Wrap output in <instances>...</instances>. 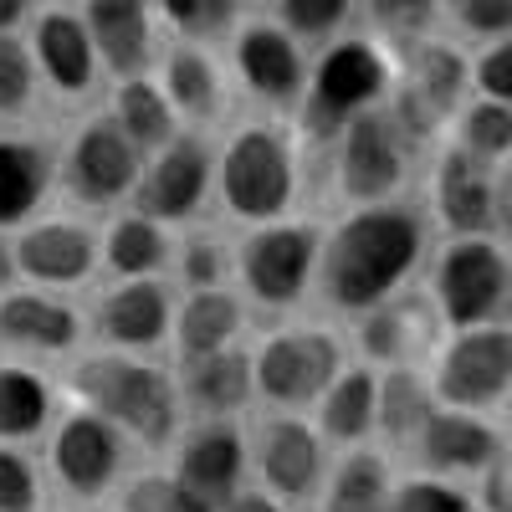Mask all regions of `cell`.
Returning a JSON list of instances; mask_svg holds the SVG:
<instances>
[{"instance_id":"obj_15","label":"cell","mask_w":512,"mask_h":512,"mask_svg":"<svg viewBox=\"0 0 512 512\" xmlns=\"http://www.w3.org/2000/svg\"><path fill=\"white\" fill-rule=\"evenodd\" d=\"M241 472H246V446H241V431L226 420L190 431V441L180 446V461H175V482L216 512L241 492Z\"/></svg>"},{"instance_id":"obj_34","label":"cell","mask_w":512,"mask_h":512,"mask_svg":"<svg viewBox=\"0 0 512 512\" xmlns=\"http://www.w3.org/2000/svg\"><path fill=\"white\" fill-rule=\"evenodd\" d=\"M456 149H466L472 159H507L512 154V108H502V103H487V98H477L472 108L461 113V144Z\"/></svg>"},{"instance_id":"obj_5","label":"cell","mask_w":512,"mask_h":512,"mask_svg":"<svg viewBox=\"0 0 512 512\" xmlns=\"http://www.w3.org/2000/svg\"><path fill=\"white\" fill-rule=\"evenodd\" d=\"M436 313L466 333V328H487L502 313V297L512 282V267L497 241L487 236H456L436 251Z\"/></svg>"},{"instance_id":"obj_1","label":"cell","mask_w":512,"mask_h":512,"mask_svg":"<svg viewBox=\"0 0 512 512\" xmlns=\"http://www.w3.org/2000/svg\"><path fill=\"white\" fill-rule=\"evenodd\" d=\"M425 226L405 205H364L338 226L318 256L323 292L338 313H369L420 262Z\"/></svg>"},{"instance_id":"obj_37","label":"cell","mask_w":512,"mask_h":512,"mask_svg":"<svg viewBox=\"0 0 512 512\" xmlns=\"http://www.w3.org/2000/svg\"><path fill=\"white\" fill-rule=\"evenodd\" d=\"M390 512H472V497L441 477H415L390 492Z\"/></svg>"},{"instance_id":"obj_14","label":"cell","mask_w":512,"mask_h":512,"mask_svg":"<svg viewBox=\"0 0 512 512\" xmlns=\"http://www.w3.org/2000/svg\"><path fill=\"white\" fill-rule=\"evenodd\" d=\"M139 216L144 221H185L200 210L205 190H210V154L195 139H175L169 149H159V159L139 175Z\"/></svg>"},{"instance_id":"obj_23","label":"cell","mask_w":512,"mask_h":512,"mask_svg":"<svg viewBox=\"0 0 512 512\" xmlns=\"http://www.w3.org/2000/svg\"><path fill=\"white\" fill-rule=\"evenodd\" d=\"M180 390L195 410L205 415H231L251 400V359L241 349H221L205 359H185L180 369Z\"/></svg>"},{"instance_id":"obj_30","label":"cell","mask_w":512,"mask_h":512,"mask_svg":"<svg viewBox=\"0 0 512 512\" xmlns=\"http://www.w3.org/2000/svg\"><path fill=\"white\" fill-rule=\"evenodd\" d=\"M390 466H384V456L374 451H349L344 466L333 472L328 482V502L323 512H390Z\"/></svg>"},{"instance_id":"obj_39","label":"cell","mask_w":512,"mask_h":512,"mask_svg":"<svg viewBox=\"0 0 512 512\" xmlns=\"http://www.w3.org/2000/svg\"><path fill=\"white\" fill-rule=\"evenodd\" d=\"M31 88H36V67L26 41L0 36V113H21L31 103Z\"/></svg>"},{"instance_id":"obj_40","label":"cell","mask_w":512,"mask_h":512,"mask_svg":"<svg viewBox=\"0 0 512 512\" xmlns=\"http://www.w3.org/2000/svg\"><path fill=\"white\" fill-rule=\"evenodd\" d=\"M36 502H41V487H36L31 461L11 446H0V512H36Z\"/></svg>"},{"instance_id":"obj_17","label":"cell","mask_w":512,"mask_h":512,"mask_svg":"<svg viewBox=\"0 0 512 512\" xmlns=\"http://www.w3.org/2000/svg\"><path fill=\"white\" fill-rule=\"evenodd\" d=\"M77 16L88 26L98 67L118 72L123 82L144 77L149 47H154V21H149L154 11L149 6H139V0H93V6H82Z\"/></svg>"},{"instance_id":"obj_49","label":"cell","mask_w":512,"mask_h":512,"mask_svg":"<svg viewBox=\"0 0 512 512\" xmlns=\"http://www.w3.org/2000/svg\"><path fill=\"white\" fill-rule=\"evenodd\" d=\"M21 21H31V6H26V0H0V36H16Z\"/></svg>"},{"instance_id":"obj_4","label":"cell","mask_w":512,"mask_h":512,"mask_svg":"<svg viewBox=\"0 0 512 512\" xmlns=\"http://www.w3.org/2000/svg\"><path fill=\"white\" fill-rule=\"evenodd\" d=\"M384 93H390V57L364 36L333 41V47L318 57V72L308 82L303 128L313 139H338L344 123L369 113Z\"/></svg>"},{"instance_id":"obj_41","label":"cell","mask_w":512,"mask_h":512,"mask_svg":"<svg viewBox=\"0 0 512 512\" xmlns=\"http://www.w3.org/2000/svg\"><path fill=\"white\" fill-rule=\"evenodd\" d=\"M128 512H216V507L190 497L175 477H144V482H134V492H128Z\"/></svg>"},{"instance_id":"obj_11","label":"cell","mask_w":512,"mask_h":512,"mask_svg":"<svg viewBox=\"0 0 512 512\" xmlns=\"http://www.w3.org/2000/svg\"><path fill=\"white\" fill-rule=\"evenodd\" d=\"M466 82H472V67H466V57L456 47H446V41H425V47L410 57V72L400 82L395 93V128L400 139L405 134H431V128L461 103Z\"/></svg>"},{"instance_id":"obj_10","label":"cell","mask_w":512,"mask_h":512,"mask_svg":"<svg viewBox=\"0 0 512 512\" xmlns=\"http://www.w3.org/2000/svg\"><path fill=\"white\" fill-rule=\"evenodd\" d=\"M62 175H67V190H72L82 205H113V200H123L128 190L139 185L144 159H139L134 144L118 134L113 118H93V123L72 139Z\"/></svg>"},{"instance_id":"obj_2","label":"cell","mask_w":512,"mask_h":512,"mask_svg":"<svg viewBox=\"0 0 512 512\" xmlns=\"http://www.w3.org/2000/svg\"><path fill=\"white\" fill-rule=\"evenodd\" d=\"M72 390L82 395V405H88L98 420L134 431L144 446H164L180 425L175 379L159 374L154 364H139V359H123V354L82 359L72 369Z\"/></svg>"},{"instance_id":"obj_50","label":"cell","mask_w":512,"mask_h":512,"mask_svg":"<svg viewBox=\"0 0 512 512\" xmlns=\"http://www.w3.org/2000/svg\"><path fill=\"white\" fill-rule=\"evenodd\" d=\"M11 277H16V256H11V241L0 236V287H6Z\"/></svg>"},{"instance_id":"obj_46","label":"cell","mask_w":512,"mask_h":512,"mask_svg":"<svg viewBox=\"0 0 512 512\" xmlns=\"http://www.w3.org/2000/svg\"><path fill=\"white\" fill-rule=\"evenodd\" d=\"M482 502H487V512H512V451L492 456L487 482H482Z\"/></svg>"},{"instance_id":"obj_26","label":"cell","mask_w":512,"mask_h":512,"mask_svg":"<svg viewBox=\"0 0 512 512\" xmlns=\"http://www.w3.org/2000/svg\"><path fill=\"white\" fill-rule=\"evenodd\" d=\"M241 333V303L216 287V292H190V303L175 318V344L185 359H205V354H221L231 338Z\"/></svg>"},{"instance_id":"obj_47","label":"cell","mask_w":512,"mask_h":512,"mask_svg":"<svg viewBox=\"0 0 512 512\" xmlns=\"http://www.w3.org/2000/svg\"><path fill=\"white\" fill-rule=\"evenodd\" d=\"M492 226H502L512 236V154L502 159V169L492 175Z\"/></svg>"},{"instance_id":"obj_42","label":"cell","mask_w":512,"mask_h":512,"mask_svg":"<svg viewBox=\"0 0 512 512\" xmlns=\"http://www.w3.org/2000/svg\"><path fill=\"white\" fill-rule=\"evenodd\" d=\"M472 82H477V93H482L487 103L512 108V36L492 41V47L472 62Z\"/></svg>"},{"instance_id":"obj_48","label":"cell","mask_w":512,"mask_h":512,"mask_svg":"<svg viewBox=\"0 0 512 512\" xmlns=\"http://www.w3.org/2000/svg\"><path fill=\"white\" fill-rule=\"evenodd\" d=\"M221 512H287L277 497H267V492H236Z\"/></svg>"},{"instance_id":"obj_25","label":"cell","mask_w":512,"mask_h":512,"mask_svg":"<svg viewBox=\"0 0 512 512\" xmlns=\"http://www.w3.org/2000/svg\"><path fill=\"white\" fill-rule=\"evenodd\" d=\"M374 395H379V374L369 369H338V379L318 400V425L323 436L338 446H354L374 431Z\"/></svg>"},{"instance_id":"obj_28","label":"cell","mask_w":512,"mask_h":512,"mask_svg":"<svg viewBox=\"0 0 512 512\" xmlns=\"http://www.w3.org/2000/svg\"><path fill=\"white\" fill-rule=\"evenodd\" d=\"M164 103L180 108L195 123H210L221 113V72L200 47H175L164 62Z\"/></svg>"},{"instance_id":"obj_45","label":"cell","mask_w":512,"mask_h":512,"mask_svg":"<svg viewBox=\"0 0 512 512\" xmlns=\"http://www.w3.org/2000/svg\"><path fill=\"white\" fill-rule=\"evenodd\" d=\"M369 16L395 36H415L436 21V6H420V0H379V6H369Z\"/></svg>"},{"instance_id":"obj_31","label":"cell","mask_w":512,"mask_h":512,"mask_svg":"<svg viewBox=\"0 0 512 512\" xmlns=\"http://www.w3.org/2000/svg\"><path fill=\"white\" fill-rule=\"evenodd\" d=\"M436 415V395L415 369H390L379 379V395H374V425H384V436H420L425 420Z\"/></svg>"},{"instance_id":"obj_8","label":"cell","mask_w":512,"mask_h":512,"mask_svg":"<svg viewBox=\"0 0 512 512\" xmlns=\"http://www.w3.org/2000/svg\"><path fill=\"white\" fill-rule=\"evenodd\" d=\"M405 180V139L390 113H359L344 123L338 134V185L344 195L364 210V205H390V195Z\"/></svg>"},{"instance_id":"obj_29","label":"cell","mask_w":512,"mask_h":512,"mask_svg":"<svg viewBox=\"0 0 512 512\" xmlns=\"http://www.w3.org/2000/svg\"><path fill=\"white\" fill-rule=\"evenodd\" d=\"M47 154L26 139H0V226L26 221L47 195Z\"/></svg>"},{"instance_id":"obj_19","label":"cell","mask_w":512,"mask_h":512,"mask_svg":"<svg viewBox=\"0 0 512 512\" xmlns=\"http://www.w3.org/2000/svg\"><path fill=\"white\" fill-rule=\"evenodd\" d=\"M36 62L47 72V82L57 93H88L93 88V77H98V57H93V41H88V26H82L77 11H47V16H36V36H31V47H26Z\"/></svg>"},{"instance_id":"obj_35","label":"cell","mask_w":512,"mask_h":512,"mask_svg":"<svg viewBox=\"0 0 512 512\" xmlns=\"http://www.w3.org/2000/svg\"><path fill=\"white\" fill-rule=\"evenodd\" d=\"M359 338L374 359H400L410 349V328H415V303H379L359 313Z\"/></svg>"},{"instance_id":"obj_21","label":"cell","mask_w":512,"mask_h":512,"mask_svg":"<svg viewBox=\"0 0 512 512\" xmlns=\"http://www.w3.org/2000/svg\"><path fill=\"white\" fill-rule=\"evenodd\" d=\"M436 216L456 236H487L492 226V175L466 149H446L436 164Z\"/></svg>"},{"instance_id":"obj_6","label":"cell","mask_w":512,"mask_h":512,"mask_svg":"<svg viewBox=\"0 0 512 512\" xmlns=\"http://www.w3.org/2000/svg\"><path fill=\"white\" fill-rule=\"evenodd\" d=\"M512 390V328H466L451 333V344L436 359L431 395L436 410H461V415H482Z\"/></svg>"},{"instance_id":"obj_18","label":"cell","mask_w":512,"mask_h":512,"mask_svg":"<svg viewBox=\"0 0 512 512\" xmlns=\"http://www.w3.org/2000/svg\"><path fill=\"white\" fill-rule=\"evenodd\" d=\"M11 256H16V272H26L31 282L77 287V282H88V272L98 262V246H93L88 231L72 226V221H47V226L21 231Z\"/></svg>"},{"instance_id":"obj_20","label":"cell","mask_w":512,"mask_h":512,"mask_svg":"<svg viewBox=\"0 0 512 512\" xmlns=\"http://www.w3.org/2000/svg\"><path fill=\"white\" fill-rule=\"evenodd\" d=\"M497 456V431L482 415H461V410H436L420 431V461L431 472L461 477V472H487Z\"/></svg>"},{"instance_id":"obj_44","label":"cell","mask_w":512,"mask_h":512,"mask_svg":"<svg viewBox=\"0 0 512 512\" xmlns=\"http://www.w3.org/2000/svg\"><path fill=\"white\" fill-rule=\"evenodd\" d=\"M456 21L472 36H512V0H461Z\"/></svg>"},{"instance_id":"obj_12","label":"cell","mask_w":512,"mask_h":512,"mask_svg":"<svg viewBox=\"0 0 512 512\" xmlns=\"http://www.w3.org/2000/svg\"><path fill=\"white\" fill-rule=\"evenodd\" d=\"M118 431L108 420H98L93 410H72L57 436H52V466H57V482L72 497H103L118 477Z\"/></svg>"},{"instance_id":"obj_22","label":"cell","mask_w":512,"mask_h":512,"mask_svg":"<svg viewBox=\"0 0 512 512\" xmlns=\"http://www.w3.org/2000/svg\"><path fill=\"white\" fill-rule=\"evenodd\" d=\"M98 328H103L108 344H123V349L159 344V338L169 333V292L154 277L113 287L98 303Z\"/></svg>"},{"instance_id":"obj_7","label":"cell","mask_w":512,"mask_h":512,"mask_svg":"<svg viewBox=\"0 0 512 512\" xmlns=\"http://www.w3.org/2000/svg\"><path fill=\"white\" fill-rule=\"evenodd\" d=\"M333 379H338V338L318 328L272 333L251 359V395L287 405V410L318 405Z\"/></svg>"},{"instance_id":"obj_27","label":"cell","mask_w":512,"mask_h":512,"mask_svg":"<svg viewBox=\"0 0 512 512\" xmlns=\"http://www.w3.org/2000/svg\"><path fill=\"white\" fill-rule=\"evenodd\" d=\"M113 123L134 149H169L175 144V108L149 77H128L113 93Z\"/></svg>"},{"instance_id":"obj_43","label":"cell","mask_w":512,"mask_h":512,"mask_svg":"<svg viewBox=\"0 0 512 512\" xmlns=\"http://www.w3.org/2000/svg\"><path fill=\"white\" fill-rule=\"evenodd\" d=\"M226 272H231L226 246H216V241H195V246L185 251V282H190L195 292H216Z\"/></svg>"},{"instance_id":"obj_33","label":"cell","mask_w":512,"mask_h":512,"mask_svg":"<svg viewBox=\"0 0 512 512\" xmlns=\"http://www.w3.org/2000/svg\"><path fill=\"white\" fill-rule=\"evenodd\" d=\"M108 267L118 272V277H128V282H139V277H154L159 267H164V231L154 226V221H144V216H123V221H113V231H108Z\"/></svg>"},{"instance_id":"obj_13","label":"cell","mask_w":512,"mask_h":512,"mask_svg":"<svg viewBox=\"0 0 512 512\" xmlns=\"http://www.w3.org/2000/svg\"><path fill=\"white\" fill-rule=\"evenodd\" d=\"M256 466H262L267 497H277V502L313 497V487L323 482V441H318V431H313L308 420L277 415V420L262 425Z\"/></svg>"},{"instance_id":"obj_16","label":"cell","mask_w":512,"mask_h":512,"mask_svg":"<svg viewBox=\"0 0 512 512\" xmlns=\"http://www.w3.org/2000/svg\"><path fill=\"white\" fill-rule=\"evenodd\" d=\"M236 72H241L246 88L256 98H267V103H292V98L308 93V62H303V52H297V41L282 26H272V21L241 26V36H236Z\"/></svg>"},{"instance_id":"obj_9","label":"cell","mask_w":512,"mask_h":512,"mask_svg":"<svg viewBox=\"0 0 512 512\" xmlns=\"http://www.w3.org/2000/svg\"><path fill=\"white\" fill-rule=\"evenodd\" d=\"M318 267V231L313 226H262L241 246V277L256 303L287 308L308 292Z\"/></svg>"},{"instance_id":"obj_32","label":"cell","mask_w":512,"mask_h":512,"mask_svg":"<svg viewBox=\"0 0 512 512\" xmlns=\"http://www.w3.org/2000/svg\"><path fill=\"white\" fill-rule=\"evenodd\" d=\"M52 415L47 379L31 374L26 364H0V441H26L36 436Z\"/></svg>"},{"instance_id":"obj_36","label":"cell","mask_w":512,"mask_h":512,"mask_svg":"<svg viewBox=\"0 0 512 512\" xmlns=\"http://www.w3.org/2000/svg\"><path fill=\"white\" fill-rule=\"evenodd\" d=\"M354 16L349 0H277L272 6V26H282L292 41L297 36H333Z\"/></svg>"},{"instance_id":"obj_38","label":"cell","mask_w":512,"mask_h":512,"mask_svg":"<svg viewBox=\"0 0 512 512\" xmlns=\"http://www.w3.org/2000/svg\"><path fill=\"white\" fill-rule=\"evenodd\" d=\"M159 16L180 36H216L236 21L231 0H159Z\"/></svg>"},{"instance_id":"obj_24","label":"cell","mask_w":512,"mask_h":512,"mask_svg":"<svg viewBox=\"0 0 512 512\" xmlns=\"http://www.w3.org/2000/svg\"><path fill=\"white\" fill-rule=\"evenodd\" d=\"M0 338L31 349H72L77 344V313L57 297L41 292H6L0 297Z\"/></svg>"},{"instance_id":"obj_3","label":"cell","mask_w":512,"mask_h":512,"mask_svg":"<svg viewBox=\"0 0 512 512\" xmlns=\"http://www.w3.org/2000/svg\"><path fill=\"white\" fill-rule=\"evenodd\" d=\"M216 185L231 216L241 221H277L282 210L292 205L297 190V164H292V144L282 128L272 123H246L231 134Z\"/></svg>"}]
</instances>
